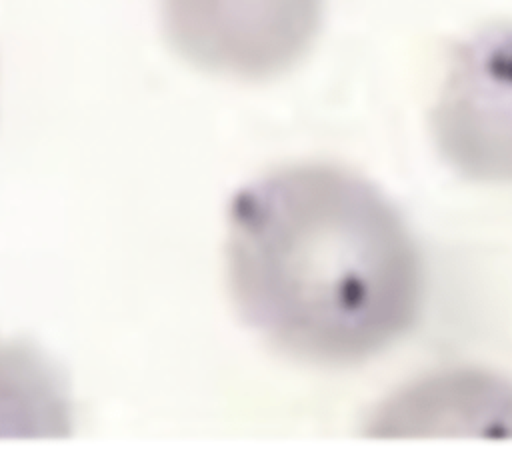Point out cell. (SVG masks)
I'll list each match as a JSON object with an SVG mask.
<instances>
[{
  "mask_svg": "<svg viewBox=\"0 0 512 476\" xmlns=\"http://www.w3.org/2000/svg\"><path fill=\"white\" fill-rule=\"evenodd\" d=\"M226 274L236 310L282 352L364 362L416 324L424 266L402 214L336 166L272 170L230 202Z\"/></svg>",
  "mask_w": 512,
  "mask_h": 476,
  "instance_id": "6da1fadb",
  "label": "cell"
},
{
  "mask_svg": "<svg viewBox=\"0 0 512 476\" xmlns=\"http://www.w3.org/2000/svg\"><path fill=\"white\" fill-rule=\"evenodd\" d=\"M326 0H160L172 50L192 66L240 80H268L312 48Z\"/></svg>",
  "mask_w": 512,
  "mask_h": 476,
  "instance_id": "7a4b0ae2",
  "label": "cell"
},
{
  "mask_svg": "<svg viewBox=\"0 0 512 476\" xmlns=\"http://www.w3.org/2000/svg\"><path fill=\"white\" fill-rule=\"evenodd\" d=\"M430 128L460 176L512 182V22L476 30L454 48Z\"/></svg>",
  "mask_w": 512,
  "mask_h": 476,
  "instance_id": "3957f363",
  "label": "cell"
},
{
  "mask_svg": "<svg viewBox=\"0 0 512 476\" xmlns=\"http://www.w3.org/2000/svg\"><path fill=\"white\" fill-rule=\"evenodd\" d=\"M378 434H512V384L484 372H444L410 386L372 422Z\"/></svg>",
  "mask_w": 512,
  "mask_h": 476,
  "instance_id": "277c9868",
  "label": "cell"
},
{
  "mask_svg": "<svg viewBox=\"0 0 512 476\" xmlns=\"http://www.w3.org/2000/svg\"><path fill=\"white\" fill-rule=\"evenodd\" d=\"M70 402L54 366L26 344L0 342V434H66Z\"/></svg>",
  "mask_w": 512,
  "mask_h": 476,
  "instance_id": "5b68a950",
  "label": "cell"
}]
</instances>
